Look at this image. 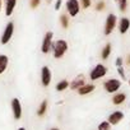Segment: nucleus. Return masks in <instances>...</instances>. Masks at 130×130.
<instances>
[{
	"label": "nucleus",
	"mask_w": 130,
	"mask_h": 130,
	"mask_svg": "<svg viewBox=\"0 0 130 130\" xmlns=\"http://www.w3.org/2000/svg\"><path fill=\"white\" fill-rule=\"evenodd\" d=\"M68 48H69V45H68V42L65 40L55 41L54 45H52V55H54V57L55 59H61L65 55V52L68 51Z\"/></svg>",
	"instance_id": "nucleus-1"
},
{
	"label": "nucleus",
	"mask_w": 130,
	"mask_h": 130,
	"mask_svg": "<svg viewBox=\"0 0 130 130\" xmlns=\"http://www.w3.org/2000/svg\"><path fill=\"white\" fill-rule=\"evenodd\" d=\"M121 84H122V80H120L117 78H111V79H108L103 83V88L107 93H113L115 94L121 88Z\"/></svg>",
	"instance_id": "nucleus-2"
},
{
	"label": "nucleus",
	"mask_w": 130,
	"mask_h": 130,
	"mask_svg": "<svg viewBox=\"0 0 130 130\" xmlns=\"http://www.w3.org/2000/svg\"><path fill=\"white\" fill-rule=\"evenodd\" d=\"M65 8H67V12L70 17H77L80 12V2L79 0H67L65 3Z\"/></svg>",
	"instance_id": "nucleus-3"
},
{
	"label": "nucleus",
	"mask_w": 130,
	"mask_h": 130,
	"mask_svg": "<svg viewBox=\"0 0 130 130\" xmlns=\"http://www.w3.org/2000/svg\"><path fill=\"white\" fill-rule=\"evenodd\" d=\"M106 74H107V68L103 64H97L96 67L91 70L89 78H91V80H97V79L103 78Z\"/></svg>",
	"instance_id": "nucleus-4"
},
{
	"label": "nucleus",
	"mask_w": 130,
	"mask_h": 130,
	"mask_svg": "<svg viewBox=\"0 0 130 130\" xmlns=\"http://www.w3.org/2000/svg\"><path fill=\"white\" fill-rule=\"evenodd\" d=\"M54 33L52 32H46L43 40H42V45H41V51L43 54H48L50 51H52V45H54Z\"/></svg>",
	"instance_id": "nucleus-5"
},
{
	"label": "nucleus",
	"mask_w": 130,
	"mask_h": 130,
	"mask_svg": "<svg viewBox=\"0 0 130 130\" xmlns=\"http://www.w3.org/2000/svg\"><path fill=\"white\" fill-rule=\"evenodd\" d=\"M13 35H14V23L13 22H9L5 26V28H4V32L2 35V38H0V43H2V45H7L12 40Z\"/></svg>",
	"instance_id": "nucleus-6"
},
{
	"label": "nucleus",
	"mask_w": 130,
	"mask_h": 130,
	"mask_svg": "<svg viewBox=\"0 0 130 130\" xmlns=\"http://www.w3.org/2000/svg\"><path fill=\"white\" fill-rule=\"evenodd\" d=\"M117 26V17L115 14H108L107 18H106V23H105V35L108 36L113 32V29L116 28Z\"/></svg>",
	"instance_id": "nucleus-7"
},
{
	"label": "nucleus",
	"mask_w": 130,
	"mask_h": 130,
	"mask_svg": "<svg viewBox=\"0 0 130 130\" xmlns=\"http://www.w3.org/2000/svg\"><path fill=\"white\" fill-rule=\"evenodd\" d=\"M12 112H13V116L15 120H19L22 117V113H23V108H22V103L18 98H13L12 100Z\"/></svg>",
	"instance_id": "nucleus-8"
},
{
	"label": "nucleus",
	"mask_w": 130,
	"mask_h": 130,
	"mask_svg": "<svg viewBox=\"0 0 130 130\" xmlns=\"http://www.w3.org/2000/svg\"><path fill=\"white\" fill-rule=\"evenodd\" d=\"M52 79V73L48 67H42L41 69V83L43 87H48Z\"/></svg>",
	"instance_id": "nucleus-9"
},
{
	"label": "nucleus",
	"mask_w": 130,
	"mask_h": 130,
	"mask_svg": "<svg viewBox=\"0 0 130 130\" xmlns=\"http://www.w3.org/2000/svg\"><path fill=\"white\" fill-rule=\"evenodd\" d=\"M84 84H87V83H86V78H84L83 74H80V75L75 77V78L70 82V88H72L73 91H79Z\"/></svg>",
	"instance_id": "nucleus-10"
},
{
	"label": "nucleus",
	"mask_w": 130,
	"mask_h": 130,
	"mask_svg": "<svg viewBox=\"0 0 130 130\" xmlns=\"http://www.w3.org/2000/svg\"><path fill=\"white\" fill-rule=\"evenodd\" d=\"M124 112L122 111H113L110 116H108V119H107V121L111 124V125H117L122 119H124Z\"/></svg>",
	"instance_id": "nucleus-11"
},
{
	"label": "nucleus",
	"mask_w": 130,
	"mask_h": 130,
	"mask_svg": "<svg viewBox=\"0 0 130 130\" xmlns=\"http://www.w3.org/2000/svg\"><path fill=\"white\" fill-rule=\"evenodd\" d=\"M117 27H119V32H120L121 35L126 33V32L129 31V28H130V19L126 18V17H122V18L119 21Z\"/></svg>",
	"instance_id": "nucleus-12"
},
{
	"label": "nucleus",
	"mask_w": 130,
	"mask_h": 130,
	"mask_svg": "<svg viewBox=\"0 0 130 130\" xmlns=\"http://www.w3.org/2000/svg\"><path fill=\"white\" fill-rule=\"evenodd\" d=\"M17 7V0H4V8H5V15L10 17Z\"/></svg>",
	"instance_id": "nucleus-13"
},
{
	"label": "nucleus",
	"mask_w": 130,
	"mask_h": 130,
	"mask_svg": "<svg viewBox=\"0 0 130 130\" xmlns=\"http://www.w3.org/2000/svg\"><path fill=\"white\" fill-rule=\"evenodd\" d=\"M125 101H126V94L122 93V92H117V93H115L113 97H112V103H113L115 106L122 105Z\"/></svg>",
	"instance_id": "nucleus-14"
},
{
	"label": "nucleus",
	"mask_w": 130,
	"mask_h": 130,
	"mask_svg": "<svg viewBox=\"0 0 130 130\" xmlns=\"http://www.w3.org/2000/svg\"><path fill=\"white\" fill-rule=\"evenodd\" d=\"M9 65V57L7 55H0V75L4 74V72L8 69Z\"/></svg>",
	"instance_id": "nucleus-15"
},
{
	"label": "nucleus",
	"mask_w": 130,
	"mask_h": 130,
	"mask_svg": "<svg viewBox=\"0 0 130 130\" xmlns=\"http://www.w3.org/2000/svg\"><path fill=\"white\" fill-rule=\"evenodd\" d=\"M96 89V87H94V84H92V83H87V84H84L79 91H78V93L80 94V96H86V94H89V93H92L93 91Z\"/></svg>",
	"instance_id": "nucleus-16"
},
{
	"label": "nucleus",
	"mask_w": 130,
	"mask_h": 130,
	"mask_svg": "<svg viewBox=\"0 0 130 130\" xmlns=\"http://www.w3.org/2000/svg\"><path fill=\"white\" fill-rule=\"evenodd\" d=\"M111 43H106L105 45V47L102 48V51H101V57L103 59V60H107L108 57H110V55H111Z\"/></svg>",
	"instance_id": "nucleus-17"
},
{
	"label": "nucleus",
	"mask_w": 130,
	"mask_h": 130,
	"mask_svg": "<svg viewBox=\"0 0 130 130\" xmlns=\"http://www.w3.org/2000/svg\"><path fill=\"white\" fill-rule=\"evenodd\" d=\"M69 87H70V83H69L67 79H62V80H60V82L56 84V91L62 92V91H65V89H68Z\"/></svg>",
	"instance_id": "nucleus-18"
},
{
	"label": "nucleus",
	"mask_w": 130,
	"mask_h": 130,
	"mask_svg": "<svg viewBox=\"0 0 130 130\" xmlns=\"http://www.w3.org/2000/svg\"><path fill=\"white\" fill-rule=\"evenodd\" d=\"M69 23H70V21H69V15L68 14H61L60 15V24H61L62 28L67 29L69 27Z\"/></svg>",
	"instance_id": "nucleus-19"
},
{
	"label": "nucleus",
	"mask_w": 130,
	"mask_h": 130,
	"mask_svg": "<svg viewBox=\"0 0 130 130\" xmlns=\"http://www.w3.org/2000/svg\"><path fill=\"white\" fill-rule=\"evenodd\" d=\"M47 111V101H42L41 105L38 106V110H37V115L38 116H43Z\"/></svg>",
	"instance_id": "nucleus-20"
},
{
	"label": "nucleus",
	"mask_w": 130,
	"mask_h": 130,
	"mask_svg": "<svg viewBox=\"0 0 130 130\" xmlns=\"http://www.w3.org/2000/svg\"><path fill=\"white\" fill-rule=\"evenodd\" d=\"M115 2H116L120 12H122V13L126 12V9H127V0H115Z\"/></svg>",
	"instance_id": "nucleus-21"
},
{
	"label": "nucleus",
	"mask_w": 130,
	"mask_h": 130,
	"mask_svg": "<svg viewBox=\"0 0 130 130\" xmlns=\"http://www.w3.org/2000/svg\"><path fill=\"white\" fill-rule=\"evenodd\" d=\"M111 124L108 121H102L100 125H98V129L97 130H111Z\"/></svg>",
	"instance_id": "nucleus-22"
},
{
	"label": "nucleus",
	"mask_w": 130,
	"mask_h": 130,
	"mask_svg": "<svg viewBox=\"0 0 130 130\" xmlns=\"http://www.w3.org/2000/svg\"><path fill=\"white\" fill-rule=\"evenodd\" d=\"M105 8H106V3L103 2V0H101V2H98L96 4V10L97 12H102V10H105Z\"/></svg>",
	"instance_id": "nucleus-23"
},
{
	"label": "nucleus",
	"mask_w": 130,
	"mask_h": 130,
	"mask_svg": "<svg viewBox=\"0 0 130 130\" xmlns=\"http://www.w3.org/2000/svg\"><path fill=\"white\" fill-rule=\"evenodd\" d=\"M91 4H92L91 0H80V7H82L83 9L89 8V7H91Z\"/></svg>",
	"instance_id": "nucleus-24"
},
{
	"label": "nucleus",
	"mask_w": 130,
	"mask_h": 130,
	"mask_svg": "<svg viewBox=\"0 0 130 130\" xmlns=\"http://www.w3.org/2000/svg\"><path fill=\"white\" fill-rule=\"evenodd\" d=\"M40 4H41V0H29V7L32 9H36Z\"/></svg>",
	"instance_id": "nucleus-25"
},
{
	"label": "nucleus",
	"mask_w": 130,
	"mask_h": 130,
	"mask_svg": "<svg viewBox=\"0 0 130 130\" xmlns=\"http://www.w3.org/2000/svg\"><path fill=\"white\" fill-rule=\"evenodd\" d=\"M117 74L121 77V79H125V78H126V75H125V69H124L122 67L117 68Z\"/></svg>",
	"instance_id": "nucleus-26"
},
{
	"label": "nucleus",
	"mask_w": 130,
	"mask_h": 130,
	"mask_svg": "<svg viewBox=\"0 0 130 130\" xmlns=\"http://www.w3.org/2000/svg\"><path fill=\"white\" fill-rule=\"evenodd\" d=\"M115 64H116V67H117V68L122 67V64H124V59H121V57H117V59H116V62H115Z\"/></svg>",
	"instance_id": "nucleus-27"
},
{
	"label": "nucleus",
	"mask_w": 130,
	"mask_h": 130,
	"mask_svg": "<svg viewBox=\"0 0 130 130\" xmlns=\"http://www.w3.org/2000/svg\"><path fill=\"white\" fill-rule=\"evenodd\" d=\"M62 5V0H56V3H55V10H59Z\"/></svg>",
	"instance_id": "nucleus-28"
},
{
	"label": "nucleus",
	"mask_w": 130,
	"mask_h": 130,
	"mask_svg": "<svg viewBox=\"0 0 130 130\" xmlns=\"http://www.w3.org/2000/svg\"><path fill=\"white\" fill-rule=\"evenodd\" d=\"M125 62H126V65H127V67H130V54L126 56V60H125Z\"/></svg>",
	"instance_id": "nucleus-29"
},
{
	"label": "nucleus",
	"mask_w": 130,
	"mask_h": 130,
	"mask_svg": "<svg viewBox=\"0 0 130 130\" xmlns=\"http://www.w3.org/2000/svg\"><path fill=\"white\" fill-rule=\"evenodd\" d=\"M2 8H3V0H0V12H2Z\"/></svg>",
	"instance_id": "nucleus-30"
},
{
	"label": "nucleus",
	"mask_w": 130,
	"mask_h": 130,
	"mask_svg": "<svg viewBox=\"0 0 130 130\" xmlns=\"http://www.w3.org/2000/svg\"><path fill=\"white\" fill-rule=\"evenodd\" d=\"M50 130H60V129H57V127H52V129H50Z\"/></svg>",
	"instance_id": "nucleus-31"
},
{
	"label": "nucleus",
	"mask_w": 130,
	"mask_h": 130,
	"mask_svg": "<svg viewBox=\"0 0 130 130\" xmlns=\"http://www.w3.org/2000/svg\"><path fill=\"white\" fill-rule=\"evenodd\" d=\"M52 2V0H46V3H51Z\"/></svg>",
	"instance_id": "nucleus-32"
},
{
	"label": "nucleus",
	"mask_w": 130,
	"mask_h": 130,
	"mask_svg": "<svg viewBox=\"0 0 130 130\" xmlns=\"http://www.w3.org/2000/svg\"><path fill=\"white\" fill-rule=\"evenodd\" d=\"M18 130H26V129H24V127H19Z\"/></svg>",
	"instance_id": "nucleus-33"
},
{
	"label": "nucleus",
	"mask_w": 130,
	"mask_h": 130,
	"mask_svg": "<svg viewBox=\"0 0 130 130\" xmlns=\"http://www.w3.org/2000/svg\"><path fill=\"white\" fill-rule=\"evenodd\" d=\"M129 84H130V79H129Z\"/></svg>",
	"instance_id": "nucleus-34"
},
{
	"label": "nucleus",
	"mask_w": 130,
	"mask_h": 130,
	"mask_svg": "<svg viewBox=\"0 0 130 130\" xmlns=\"http://www.w3.org/2000/svg\"><path fill=\"white\" fill-rule=\"evenodd\" d=\"M129 106H130V103H129Z\"/></svg>",
	"instance_id": "nucleus-35"
}]
</instances>
